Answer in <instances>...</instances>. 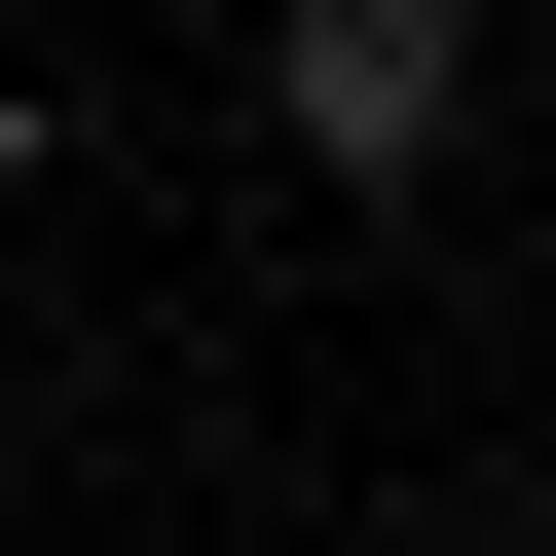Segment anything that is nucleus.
<instances>
[{"mask_svg":"<svg viewBox=\"0 0 556 556\" xmlns=\"http://www.w3.org/2000/svg\"><path fill=\"white\" fill-rule=\"evenodd\" d=\"M260 112H298L334 186H445V112H482V0H260Z\"/></svg>","mask_w":556,"mask_h":556,"instance_id":"nucleus-1","label":"nucleus"}]
</instances>
